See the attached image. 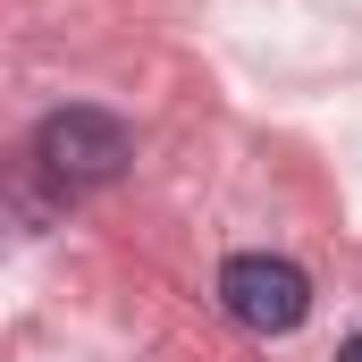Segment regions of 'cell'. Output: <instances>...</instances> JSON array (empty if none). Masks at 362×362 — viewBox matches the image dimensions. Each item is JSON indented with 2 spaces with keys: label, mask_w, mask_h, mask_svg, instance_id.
I'll list each match as a JSON object with an SVG mask.
<instances>
[{
  "label": "cell",
  "mask_w": 362,
  "mask_h": 362,
  "mask_svg": "<svg viewBox=\"0 0 362 362\" xmlns=\"http://www.w3.org/2000/svg\"><path fill=\"white\" fill-rule=\"evenodd\" d=\"M127 160H135L127 118H110V110H93V101H68V110H51V118L34 127V169L51 185H68V194H93V185L127 177Z\"/></svg>",
  "instance_id": "obj_1"
},
{
  "label": "cell",
  "mask_w": 362,
  "mask_h": 362,
  "mask_svg": "<svg viewBox=\"0 0 362 362\" xmlns=\"http://www.w3.org/2000/svg\"><path fill=\"white\" fill-rule=\"evenodd\" d=\"M219 303H228V320H245L253 337H286V329H303V312H312V278L295 270V262H278V253H236V262L219 270Z\"/></svg>",
  "instance_id": "obj_2"
},
{
  "label": "cell",
  "mask_w": 362,
  "mask_h": 362,
  "mask_svg": "<svg viewBox=\"0 0 362 362\" xmlns=\"http://www.w3.org/2000/svg\"><path fill=\"white\" fill-rule=\"evenodd\" d=\"M337 362H362V337H346V346H337Z\"/></svg>",
  "instance_id": "obj_3"
}]
</instances>
